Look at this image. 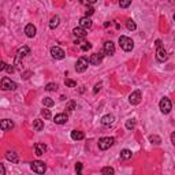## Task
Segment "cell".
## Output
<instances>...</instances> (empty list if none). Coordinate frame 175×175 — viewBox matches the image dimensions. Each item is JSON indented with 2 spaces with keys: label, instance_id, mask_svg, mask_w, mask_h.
<instances>
[{
  "label": "cell",
  "instance_id": "obj_1",
  "mask_svg": "<svg viewBox=\"0 0 175 175\" xmlns=\"http://www.w3.org/2000/svg\"><path fill=\"white\" fill-rule=\"evenodd\" d=\"M30 55V48L27 45H23L22 48H19L18 52H17V56H15V60H14V64L17 66L18 68H22V59L25 56Z\"/></svg>",
  "mask_w": 175,
  "mask_h": 175
},
{
  "label": "cell",
  "instance_id": "obj_2",
  "mask_svg": "<svg viewBox=\"0 0 175 175\" xmlns=\"http://www.w3.org/2000/svg\"><path fill=\"white\" fill-rule=\"evenodd\" d=\"M119 45H120V48L123 51H126V52H130V51H133V48H134L133 40L129 39V37H126V36L119 37Z\"/></svg>",
  "mask_w": 175,
  "mask_h": 175
},
{
  "label": "cell",
  "instance_id": "obj_3",
  "mask_svg": "<svg viewBox=\"0 0 175 175\" xmlns=\"http://www.w3.org/2000/svg\"><path fill=\"white\" fill-rule=\"evenodd\" d=\"M115 144V138L114 137H103L98 139V149L101 151H107Z\"/></svg>",
  "mask_w": 175,
  "mask_h": 175
},
{
  "label": "cell",
  "instance_id": "obj_4",
  "mask_svg": "<svg viewBox=\"0 0 175 175\" xmlns=\"http://www.w3.org/2000/svg\"><path fill=\"white\" fill-rule=\"evenodd\" d=\"M159 107H160L161 112H163L164 115H167V114H170L172 110V103L168 97H163L160 100V103H159Z\"/></svg>",
  "mask_w": 175,
  "mask_h": 175
},
{
  "label": "cell",
  "instance_id": "obj_5",
  "mask_svg": "<svg viewBox=\"0 0 175 175\" xmlns=\"http://www.w3.org/2000/svg\"><path fill=\"white\" fill-rule=\"evenodd\" d=\"M30 168L34 172H37V174H44L45 170H47V164L41 160H34L30 163Z\"/></svg>",
  "mask_w": 175,
  "mask_h": 175
},
{
  "label": "cell",
  "instance_id": "obj_6",
  "mask_svg": "<svg viewBox=\"0 0 175 175\" xmlns=\"http://www.w3.org/2000/svg\"><path fill=\"white\" fill-rule=\"evenodd\" d=\"M88 66H89V59H88V58H85V56H81L80 59L77 60L75 70H77V73H83V71H86Z\"/></svg>",
  "mask_w": 175,
  "mask_h": 175
},
{
  "label": "cell",
  "instance_id": "obj_7",
  "mask_svg": "<svg viewBox=\"0 0 175 175\" xmlns=\"http://www.w3.org/2000/svg\"><path fill=\"white\" fill-rule=\"evenodd\" d=\"M17 88H18V85H17L14 81H11V78L4 77L3 80H2V89L3 90H15Z\"/></svg>",
  "mask_w": 175,
  "mask_h": 175
},
{
  "label": "cell",
  "instance_id": "obj_8",
  "mask_svg": "<svg viewBox=\"0 0 175 175\" xmlns=\"http://www.w3.org/2000/svg\"><path fill=\"white\" fill-rule=\"evenodd\" d=\"M141 98H142L141 90H134V92L129 96V103H130L131 105H137V104L141 103Z\"/></svg>",
  "mask_w": 175,
  "mask_h": 175
},
{
  "label": "cell",
  "instance_id": "obj_9",
  "mask_svg": "<svg viewBox=\"0 0 175 175\" xmlns=\"http://www.w3.org/2000/svg\"><path fill=\"white\" fill-rule=\"evenodd\" d=\"M51 56L54 58V59L60 60V59H64L66 52L60 47H52L51 48Z\"/></svg>",
  "mask_w": 175,
  "mask_h": 175
},
{
  "label": "cell",
  "instance_id": "obj_10",
  "mask_svg": "<svg viewBox=\"0 0 175 175\" xmlns=\"http://www.w3.org/2000/svg\"><path fill=\"white\" fill-rule=\"evenodd\" d=\"M103 52L105 55H108V56H112V55L115 54V44H114L112 41H105V42H104Z\"/></svg>",
  "mask_w": 175,
  "mask_h": 175
},
{
  "label": "cell",
  "instance_id": "obj_11",
  "mask_svg": "<svg viewBox=\"0 0 175 175\" xmlns=\"http://www.w3.org/2000/svg\"><path fill=\"white\" fill-rule=\"evenodd\" d=\"M103 54L104 52H96V54H93L89 59V63L93 64V66H98L101 62H103V58H104Z\"/></svg>",
  "mask_w": 175,
  "mask_h": 175
},
{
  "label": "cell",
  "instance_id": "obj_12",
  "mask_svg": "<svg viewBox=\"0 0 175 175\" xmlns=\"http://www.w3.org/2000/svg\"><path fill=\"white\" fill-rule=\"evenodd\" d=\"M14 122L10 120V119H2L0 120V130L3 131H8L11 130V129H14Z\"/></svg>",
  "mask_w": 175,
  "mask_h": 175
},
{
  "label": "cell",
  "instance_id": "obj_13",
  "mask_svg": "<svg viewBox=\"0 0 175 175\" xmlns=\"http://www.w3.org/2000/svg\"><path fill=\"white\" fill-rule=\"evenodd\" d=\"M156 59L159 60V62H166V60L168 59V55H167V51L164 49L163 47L157 48V51H156Z\"/></svg>",
  "mask_w": 175,
  "mask_h": 175
},
{
  "label": "cell",
  "instance_id": "obj_14",
  "mask_svg": "<svg viewBox=\"0 0 175 175\" xmlns=\"http://www.w3.org/2000/svg\"><path fill=\"white\" fill-rule=\"evenodd\" d=\"M36 33H37V29H36L34 25H33V23L26 25V27H25V34H26L29 39H33V37L36 36Z\"/></svg>",
  "mask_w": 175,
  "mask_h": 175
},
{
  "label": "cell",
  "instance_id": "obj_15",
  "mask_svg": "<svg viewBox=\"0 0 175 175\" xmlns=\"http://www.w3.org/2000/svg\"><path fill=\"white\" fill-rule=\"evenodd\" d=\"M67 120H68L67 114H58L54 118V122L56 125H64V123H67Z\"/></svg>",
  "mask_w": 175,
  "mask_h": 175
},
{
  "label": "cell",
  "instance_id": "obj_16",
  "mask_svg": "<svg viewBox=\"0 0 175 175\" xmlns=\"http://www.w3.org/2000/svg\"><path fill=\"white\" fill-rule=\"evenodd\" d=\"M114 122H115V116L111 115V114L104 115L103 118H101V125H103V126H111Z\"/></svg>",
  "mask_w": 175,
  "mask_h": 175
},
{
  "label": "cell",
  "instance_id": "obj_17",
  "mask_svg": "<svg viewBox=\"0 0 175 175\" xmlns=\"http://www.w3.org/2000/svg\"><path fill=\"white\" fill-rule=\"evenodd\" d=\"M73 33H74V36L77 37V39H83V37H86V29H83V27L78 26V27H74L73 29Z\"/></svg>",
  "mask_w": 175,
  "mask_h": 175
},
{
  "label": "cell",
  "instance_id": "obj_18",
  "mask_svg": "<svg viewBox=\"0 0 175 175\" xmlns=\"http://www.w3.org/2000/svg\"><path fill=\"white\" fill-rule=\"evenodd\" d=\"M45 151H47V145H45V144H41V142L34 144V152H36L37 156H41V155H44Z\"/></svg>",
  "mask_w": 175,
  "mask_h": 175
},
{
  "label": "cell",
  "instance_id": "obj_19",
  "mask_svg": "<svg viewBox=\"0 0 175 175\" xmlns=\"http://www.w3.org/2000/svg\"><path fill=\"white\" fill-rule=\"evenodd\" d=\"M92 19L89 18V17H82V18L80 19V26L83 27V29H89V27H92Z\"/></svg>",
  "mask_w": 175,
  "mask_h": 175
},
{
  "label": "cell",
  "instance_id": "obj_20",
  "mask_svg": "<svg viewBox=\"0 0 175 175\" xmlns=\"http://www.w3.org/2000/svg\"><path fill=\"white\" fill-rule=\"evenodd\" d=\"M6 159L8 161H11V163H14V164H17L19 161V157H18V155L15 153V152H11V151H8L6 153Z\"/></svg>",
  "mask_w": 175,
  "mask_h": 175
},
{
  "label": "cell",
  "instance_id": "obj_21",
  "mask_svg": "<svg viewBox=\"0 0 175 175\" xmlns=\"http://www.w3.org/2000/svg\"><path fill=\"white\" fill-rule=\"evenodd\" d=\"M33 129L36 131H41L44 129V120L41 119H36V120H33Z\"/></svg>",
  "mask_w": 175,
  "mask_h": 175
},
{
  "label": "cell",
  "instance_id": "obj_22",
  "mask_svg": "<svg viewBox=\"0 0 175 175\" xmlns=\"http://www.w3.org/2000/svg\"><path fill=\"white\" fill-rule=\"evenodd\" d=\"M83 137H85V134H83L81 130H73L71 131V138L74 139V141H80V139H83Z\"/></svg>",
  "mask_w": 175,
  "mask_h": 175
},
{
  "label": "cell",
  "instance_id": "obj_23",
  "mask_svg": "<svg viewBox=\"0 0 175 175\" xmlns=\"http://www.w3.org/2000/svg\"><path fill=\"white\" fill-rule=\"evenodd\" d=\"M131 156H133V152L130 149H123L120 152V159H123V160H129V159H131Z\"/></svg>",
  "mask_w": 175,
  "mask_h": 175
},
{
  "label": "cell",
  "instance_id": "obj_24",
  "mask_svg": "<svg viewBox=\"0 0 175 175\" xmlns=\"http://www.w3.org/2000/svg\"><path fill=\"white\" fill-rule=\"evenodd\" d=\"M59 22H60V18L58 15H55L54 18H51V21H49V27L51 29H56L59 26Z\"/></svg>",
  "mask_w": 175,
  "mask_h": 175
},
{
  "label": "cell",
  "instance_id": "obj_25",
  "mask_svg": "<svg viewBox=\"0 0 175 175\" xmlns=\"http://www.w3.org/2000/svg\"><path fill=\"white\" fill-rule=\"evenodd\" d=\"M136 119L134 118H131V119H127V120H126V129H127V130H133L134 127H136Z\"/></svg>",
  "mask_w": 175,
  "mask_h": 175
},
{
  "label": "cell",
  "instance_id": "obj_26",
  "mask_svg": "<svg viewBox=\"0 0 175 175\" xmlns=\"http://www.w3.org/2000/svg\"><path fill=\"white\" fill-rule=\"evenodd\" d=\"M42 104H44V107L49 108V107H54V105H55V101L52 100L51 97H44V98H42Z\"/></svg>",
  "mask_w": 175,
  "mask_h": 175
},
{
  "label": "cell",
  "instance_id": "obj_27",
  "mask_svg": "<svg viewBox=\"0 0 175 175\" xmlns=\"http://www.w3.org/2000/svg\"><path fill=\"white\" fill-rule=\"evenodd\" d=\"M75 108H77V103H75V101H68L67 103V105H66V110L68 111V112H73V111L75 110Z\"/></svg>",
  "mask_w": 175,
  "mask_h": 175
},
{
  "label": "cell",
  "instance_id": "obj_28",
  "mask_svg": "<svg viewBox=\"0 0 175 175\" xmlns=\"http://www.w3.org/2000/svg\"><path fill=\"white\" fill-rule=\"evenodd\" d=\"M45 90H47V92H55V90H58V83H54V82L47 83Z\"/></svg>",
  "mask_w": 175,
  "mask_h": 175
},
{
  "label": "cell",
  "instance_id": "obj_29",
  "mask_svg": "<svg viewBox=\"0 0 175 175\" xmlns=\"http://www.w3.org/2000/svg\"><path fill=\"white\" fill-rule=\"evenodd\" d=\"M114 172H115V170H114L112 167H104V168L101 170V174L103 175H112Z\"/></svg>",
  "mask_w": 175,
  "mask_h": 175
},
{
  "label": "cell",
  "instance_id": "obj_30",
  "mask_svg": "<svg viewBox=\"0 0 175 175\" xmlns=\"http://www.w3.org/2000/svg\"><path fill=\"white\" fill-rule=\"evenodd\" d=\"M126 26H127V29H129V30H131V32L137 29V25H136V22H134L133 19H129V21L126 22Z\"/></svg>",
  "mask_w": 175,
  "mask_h": 175
},
{
  "label": "cell",
  "instance_id": "obj_31",
  "mask_svg": "<svg viewBox=\"0 0 175 175\" xmlns=\"http://www.w3.org/2000/svg\"><path fill=\"white\" fill-rule=\"evenodd\" d=\"M130 4H131V0H119V6L122 8H127Z\"/></svg>",
  "mask_w": 175,
  "mask_h": 175
},
{
  "label": "cell",
  "instance_id": "obj_32",
  "mask_svg": "<svg viewBox=\"0 0 175 175\" xmlns=\"http://www.w3.org/2000/svg\"><path fill=\"white\" fill-rule=\"evenodd\" d=\"M64 83H66V86H68V88H75V86H77V82H75V81L68 80V78L64 80Z\"/></svg>",
  "mask_w": 175,
  "mask_h": 175
},
{
  "label": "cell",
  "instance_id": "obj_33",
  "mask_svg": "<svg viewBox=\"0 0 175 175\" xmlns=\"http://www.w3.org/2000/svg\"><path fill=\"white\" fill-rule=\"evenodd\" d=\"M41 115H42V118H44V119H51V118H52V114H51L49 110H42Z\"/></svg>",
  "mask_w": 175,
  "mask_h": 175
},
{
  "label": "cell",
  "instance_id": "obj_34",
  "mask_svg": "<svg viewBox=\"0 0 175 175\" xmlns=\"http://www.w3.org/2000/svg\"><path fill=\"white\" fill-rule=\"evenodd\" d=\"M81 49L85 51V52L92 49V44H90V42H82V44H81Z\"/></svg>",
  "mask_w": 175,
  "mask_h": 175
},
{
  "label": "cell",
  "instance_id": "obj_35",
  "mask_svg": "<svg viewBox=\"0 0 175 175\" xmlns=\"http://www.w3.org/2000/svg\"><path fill=\"white\" fill-rule=\"evenodd\" d=\"M149 139H151L152 144H160L161 142V138H160V137H157V136H151V137H149Z\"/></svg>",
  "mask_w": 175,
  "mask_h": 175
},
{
  "label": "cell",
  "instance_id": "obj_36",
  "mask_svg": "<svg viewBox=\"0 0 175 175\" xmlns=\"http://www.w3.org/2000/svg\"><path fill=\"white\" fill-rule=\"evenodd\" d=\"M93 12H95V8L93 7H88V10L85 11V17H90V15H93Z\"/></svg>",
  "mask_w": 175,
  "mask_h": 175
},
{
  "label": "cell",
  "instance_id": "obj_37",
  "mask_svg": "<svg viewBox=\"0 0 175 175\" xmlns=\"http://www.w3.org/2000/svg\"><path fill=\"white\" fill-rule=\"evenodd\" d=\"M6 71L8 73V74H12V73L15 71V68H14V66H11V64H7L6 66Z\"/></svg>",
  "mask_w": 175,
  "mask_h": 175
},
{
  "label": "cell",
  "instance_id": "obj_38",
  "mask_svg": "<svg viewBox=\"0 0 175 175\" xmlns=\"http://www.w3.org/2000/svg\"><path fill=\"white\" fill-rule=\"evenodd\" d=\"M75 171H77L78 174H81V171H82V163H77V164H75Z\"/></svg>",
  "mask_w": 175,
  "mask_h": 175
},
{
  "label": "cell",
  "instance_id": "obj_39",
  "mask_svg": "<svg viewBox=\"0 0 175 175\" xmlns=\"http://www.w3.org/2000/svg\"><path fill=\"white\" fill-rule=\"evenodd\" d=\"M100 89H101V83H96V85H95V89H93V93H97Z\"/></svg>",
  "mask_w": 175,
  "mask_h": 175
},
{
  "label": "cell",
  "instance_id": "obj_40",
  "mask_svg": "<svg viewBox=\"0 0 175 175\" xmlns=\"http://www.w3.org/2000/svg\"><path fill=\"white\" fill-rule=\"evenodd\" d=\"M6 63L3 62V60H0V71H3V70H6Z\"/></svg>",
  "mask_w": 175,
  "mask_h": 175
},
{
  "label": "cell",
  "instance_id": "obj_41",
  "mask_svg": "<svg viewBox=\"0 0 175 175\" xmlns=\"http://www.w3.org/2000/svg\"><path fill=\"white\" fill-rule=\"evenodd\" d=\"M6 174V168H4V166L2 163H0V175H4Z\"/></svg>",
  "mask_w": 175,
  "mask_h": 175
},
{
  "label": "cell",
  "instance_id": "obj_42",
  "mask_svg": "<svg viewBox=\"0 0 175 175\" xmlns=\"http://www.w3.org/2000/svg\"><path fill=\"white\" fill-rule=\"evenodd\" d=\"M155 45H156L157 48H160L161 47V40H156V41H155Z\"/></svg>",
  "mask_w": 175,
  "mask_h": 175
},
{
  "label": "cell",
  "instance_id": "obj_43",
  "mask_svg": "<svg viewBox=\"0 0 175 175\" xmlns=\"http://www.w3.org/2000/svg\"><path fill=\"white\" fill-rule=\"evenodd\" d=\"M97 0H86V4H95Z\"/></svg>",
  "mask_w": 175,
  "mask_h": 175
},
{
  "label": "cell",
  "instance_id": "obj_44",
  "mask_svg": "<svg viewBox=\"0 0 175 175\" xmlns=\"http://www.w3.org/2000/svg\"><path fill=\"white\" fill-rule=\"evenodd\" d=\"M171 141H172V144H175V134L174 133L171 134Z\"/></svg>",
  "mask_w": 175,
  "mask_h": 175
},
{
  "label": "cell",
  "instance_id": "obj_45",
  "mask_svg": "<svg viewBox=\"0 0 175 175\" xmlns=\"http://www.w3.org/2000/svg\"><path fill=\"white\" fill-rule=\"evenodd\" d=\"M110 23H111V22H105V23H104V27H108V26H110Z\"/></svg>",
  "mask_w": 175,
  "mask_h": 175
}]
</instances>
